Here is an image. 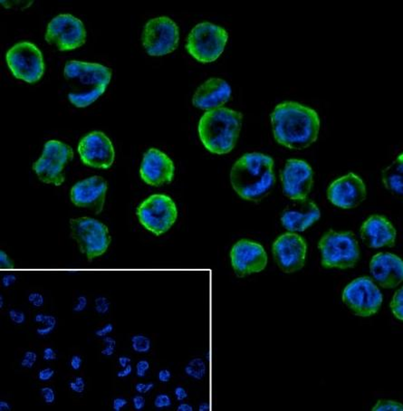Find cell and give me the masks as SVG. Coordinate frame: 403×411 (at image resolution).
Segmentation results:
<instances>
[{"instance_id": "1", "label": "cell", "mask_w": 403, "mask_h": 411, "mask_svg": "<svg viewBox=\"0 0 403 411\" xmlns=\"http://www.w3.org/2000/svg\"><path fill=\"white\" fill-rule=\"evenodd\" d=\"M271 124L275 140L290 150H303L318 138L320 119L314 109L296 102L274 107Z\"/></svg>"}, {"instance_id": "2", "label": "cell", "mask_w": 403, "mask_h": 411, "mask_svg": "<svg viewBox=\"0 0 403 411\" xmlns=\"http://www.w3.org/2000/svg\"><path fill=\"white\" fill-rule=\"evenodd\" d=\"M274 181V160L263 153L252 152L242 156L230 172V182L236 194L253 202L267 197Z\"/></svg>"}, {"instance_id": "3", "label": "cell", "mask_w": 403, "mask_h": 411, "mask_svg": "<svg viewBox=\"0 0 403 411\" xmlns=\"http://www.w3.org/2000/svg\"><path fill=\"white\" fill-rule=\"evenodd\" d=\"M64 75L70 103L84 108L103 95L111 82L112 70L100 64L72 60L66 64Z\"/></svg>"}, {"instance_id": "4", "label": "cell", "mask_w": 403, "mask_h": 411, "mask_svg": "<svg viewBox=\"0 0 403 411\" xmlns=\"http://www.w3.org/2000/svg\"><path fill=\"white\" fill-rule=\"evenodd\" d=\"M243 115L230 108L207 111L199 123V135L208 151L218 155L234 149L242 126Z\"/></svg>"}, {"instance_id": "5", "label": "cell", "mask_w": 403, "mask_h": 411, "mask_svg": "<svg viewBox=\"0 0 403 411\" xmlns=\"http://www.w3.org/2000/svg\"><path fill=\"white\" fill-rule=\"evenodd\" d=\"M322 265L325 268L348 269L357 264L360 248L355 236L351 231L331 230L320 240Z\"/></svg>"}, {"instance_id": "6", "label": "cell", "mask_w": 403, "mask_h": 411, "mask_svg": "<svg viewBox=\"0 0 403 411\" xmlns=\"http://www.w3.org/2000/svg\"><path fill=\"white\" fill-rule=\"evenodd\" d=\"M228 39L229 34L224 28L212 23H200L189 34L186 49L197 61L212 63L224 52Z\"/></svg>"}, {"instance_id": "7", "label": "cell", "mask_w": 403, "mask_h": 411, "mask_svg": "<svg viewBox=\"0 0 403 411\" xmlns=\"http://www.w3.org/2000/svg\"><path fill=\"white\" fill-rule=\"evenodd\" d=\"M71 238L75 240L81 253L88 262L101 256L106 252L112 238L109 229L103 223L88 217L70 219Z\"/></svg>"}, {"instance_id": "8", "label": "cell", "mask_w": 403, "mask_h": 411, "mask_svg": "<svg viewBox=\"0 0 403 411\" xmlns=\"http://www.w3.org/2000/svg\"><path fill=\"white\" fill-rule=\"evenodd\" d=\"M136 214L140 224L159 237L166 233L175 224L178 209L171 198L166 195L155 194L139 206Z\"/></svg>"}, {"instance_id": "9", "label": "cell", "mask_w": 403, "mask_h": 411, "mask_svg": "<svg viewBox=\"0 0 403 411\" xmlns=\"http://www.w3.org/2000/svg\"><path fill=\"white\" fill-rule=\"evenodd\" d=\"M6 61L13 75L28 84L38 82L45 73L41 51L30 42H20L6 52Z\"/></svg>"}, {"instance_id": "10", "label": "cell", "mask_w": 403, "mask_h": 411, "mask_svg": "<svg viewBox=\"0 0 403 411\" xmlns=\"http://www.w3.org/2000/svg\"><path fill=\"white\" fill-rule=\"evenodd\" d=\"M73 159L69 145L52 139L45 145L42 156L33 165V170L42 182L61 186L65 181V168Z\"/></svg>"}, {"instance_id": "11", "label": "cell", "mask_w": 403, "mask_h": 411, "mask_svg": "<svg viewBox=\"0 0 403 411\" xmlns=\"http://www.w3.org/2000/svg\"><path fill=\"white\" fill-rule=\"evenodd\" d=\"M179 41V27L169 17L152 18L143 29L142 45L150 56H163L172 53L177 49Z\"/></svg>"}, {"instance_id": "12", "label": "cell", "mask_w": 403, "mask_h": 411, "mask_svg": "<svg viewBox=\"0 0 403 411\" xmlns=\"http://www.w3.org/2000/svg\"><path fill=\"white\" fill-rule=\"evenodd\" d=\"M383 297L369 277H359L342 292V302L357 316L369 317L379 311Z\"/></svg>"}, {"instance_id": "13", "label": "cell", "mask_w": 403, "mask_h": 411, "mask_svg": "<svg viewBox=\"0 0 403 411\" xmlns=\"http://www.w3.org/2000/svg\"><path fill=\"white\" fill-rule=\"evenodd\" d=\"M45 40L59 51L74 50L84 45L86 30L78 18L69 14H62L48 24Z\"/></svg>"}, {"instance_id": "14", "label": "cell", "mask_w": 403, "mask_h": 411, "mask_svg": "<svg viewBox=\"0 0 403 411\" xmlns=\"http://www.w3.org/2000/svg\"><path fill=\"white\" fill-rule=\"evenodd\" d=\"M284 194L292 200L307 199L314 183V173L311 166L302 160L291 159L286 161L281 172Z\"/></svg>"}, {"instance_id": "15", "label": "cell", "mask_w": 403, "mask_h": 411, "mask_svg": "<svg viewBox=\"0 0 403 411\" xmlns=\"http://www.w3.org/2000/svg\"><path fill=\"white\" fill-rule=\"evenodd\" d=\"M307 245L297 233H286L276 239L273 244V255L277 266L286 274L295 273L304 266Z\"/></svg>"}, {"instance_id": "16", "label": "cell", "mask_w": 403, "mask_h": 411, "mask_svg": "<svg viewBox=\"0 0 403 411\" xmlns=\"http://www.w3.org/2000/svg\"><path fill=\"white\" fill-rule=\"evenodd\" d=\"M79 155L83 163L89 167L107 170L115 160V151L111 139L101 132L85 135L78 145Z\"/></svg>"}, {"instance_id": "17", "label": "cell", "mask_w": 403, "mask_h": 411, "mask_svg": "<svg viewBox=\"0 0 403 411\" xmlns=\"http://www.w3.org/2000/svg\"><path fill=\"white\" fill-rule=\"evenodd\" d=\"M230 259L235 274L239 277L261 272L268 265V256L263 246L246 239L234 244Z\"/></svg>"}, {"instance_id": "18", "label": "cell", "mask_w": 403, "mask_h": 411, "mask_svg": "<svg viewBox=\"0 0 403 411\" xmlns=\"http://www.w3.org/2000/svg\"><path fill=\"white\" fill-rule=\"evenodd\" d=\"M327 197L331 203L338 207L353 208L366 199V187L358 175L349 173L331 184Z\"/></svg>"}, {"instance_id": "19", "label": "cell", "mask_w": 403, "mask_h": 411, "mask_svg": "<svg viewBox=\"0 0 403 411\" xmlns=\"http://www.w3.org/2000/svg\"><path fill=\"white\" fill-rule=\"evenodd\" d=\"M106 180L100 176H93L73 185L70 192L71 201L79 207H84L100 214L105 203Z\"/></svg>"}, {"instance_id": "20", "label": "cell", "mask_w": 403, "mask_h": 411, "mask_svg": "<svg viewBox=\"0 0 403 411\" xmlns=\"http://www.w3.org/2000/svg\"><path fill=\"white\" fill-rule=\"evenodd\" d=\"M174 170L173 161L168 155L151 148L143 156L140 169V178L148 185L160 187L173 179Z\"/></svg>"}, {"instance_id": "21", "label": "cell", "mask_w": 403, "mask_h": 411, "mask_svg": "<svg viewBox=\"0 0 403 411\" xmlns=\"http://www.w3.org/2000/svg\"><path fill=\"white\" fill-rule=\"evenodd\" d=\"M281 216V222L289 232H302L316 222L320 217L318 206L307 200H294Z\"/></svg>"}, {"instance_id": "22", "label": "cell", "mask_w": 403, "mask_h": 411, "mask_svg": "<svg viewBox=\"0 0 403 411\" xmlns=\"http://www.w3.org/2000/svg\"><path fill=\"white\" fill-rule=\"evenodd\" d=\"M369 270L376 282L383 288H394L403 282V260L391 253H379L373 256Z\"/></svg>"}, {"instance_id": "23", "label": "cell", "mask_w": 403, "mask_h": 411, "mask_svg": "<svg viewBox=\"0 0 403 411\" xmlns=\"http://www.w3.org/2000/svg\"><path fill=\"white\" fill-rule=\"evenodd\" d=\"M397 232L389 219L380 215H372L361 228V238L370 248L393 247Z\"/></svg>"}, {"instance_id": "24", "label": "cell", "mask_w": 403, "mask_h": 411, "mask_svg": "<svg viewBox=\"0 0 403 411\" xmlns=\"http://www.w3.org/2000/svg\"><path fill=\"white\" fill-rule=\"evenodd\" d=\"M231 96V87L223 79L210 78L202 84L193 95L192 103L197 108L212 111L222 108Z\"/></svg>"}, {"instance_id": "25", "label": "cell", "mask_w": 403, "mask_h": 411, "mask_svg": "<svg viewBox=\"0 0 403 411\" xmlns=\"http://www.w3.org/2000/svg\"><path fill=\"white\" fill-rule=\"evenodd\" d=\"M403 153H401L392 164L382 171V182L385 188L396 196L403 192Z\"/></svg>"}, {"instance_id": "26", "label": "cell", "mask_w": 403, "mask_h": 411, "mask_svg": "<svg viewBox=\"0 0 403 411\" xmlns=\"http://www.w3.org/2000/svg\"><path fill=\"white\" fill-rule=\"evenodd\" d=\"M207 372V367L204 361L201 358H195L191 360L188 365L185 367V373L194 379H202L205 377Z\"/></svg>"}, {"instance_id": "27", "label": "cell", "mask_w": 403, "mask_h": 411, "mask_svg": "<svg viewBox=\"0 0 403 411\" xmlns=\"http://www.w3.org/2000/svg\"><path fill=\"white\" fill-rule=\"evenodd\" d=\"M34 322L41 324V326L36 329V333L41 336L51 334L56 325V319L55 317L43 313L36 314L34 317Z\"/></svg>"}, {"instance_id": "28", "label": "cell", "mask_w": 403, "mask_h": 411, "mask_svg": "<svg viewBox=\"0 0 403 411\" xmlns=\"http://www.w3.org/2000/svg\"><path fill=\"white\" fill-rule=\"evenodd\" d=\"M151 340L146 337L145 335L137 334L132 338V346L136 352L146 353L151 350Z\"/></svg>"}, {"instance_id": "29", "label": "cell", "mask_w": 403, "mask_h": 411, "mask_svg": "<svg viewBox=\"0 0 403 411\" xmlns=\"http://www.w3.org/2000/svg\"><path fill=\"white\" fill-rule=\"evenodd\" d=\"M403 289L401 287L397 292L393 295L392 303H391V309L394 316L397 318L398 320L403 321Z\"/></svg>"}, {"instance_id": "30", "label": "cell", "mask_w": 403, "mask_h": 411, "mask_svg": "<svg viewBox=\"0 0 403 411\" xmlns=\"http://www.w3.org/2000/svg\"><path fill=\"white\" fill-rule=\"evenodd\" d=\"M373 411H403V404L394 400H379L373 409Z\"/></svg>"}, {"instance_id": "31", "label": "cell", "mask_w": 403, "mask_h": 411, "mask_svg": "<svg viewBox=\"0 0 403 411\" xmlns=\"http://www.w3.org/2000/svg\"><path fill=\"white\" fill-rule=\"evenodd\" d=\"M37 360V355L34 351H27L24 355L22 361H21V366L24 368H28V369H31L34 366V362Z\"/></svg>"}, {"instance_id": "32", "label": "cell", "mask_w": 403, "mask_h": 411, "mask_svg": "<svg viewBox=\"0 0 403 411\" xmlns=\"http://www.w3.org/2000/svg\"><path fill=\"white\" fill-rule=\"evenodd\" d=\"M104 342H105V348L101 350V354L104 356H112L114 352V349L116 347V342L115 340L112 339V337L106 336L104 337Z\"/></svg>"}, {"instance_id": "33", "label": "cell", "mask_w": 403, "mask_h": 411, "mask_svg": "<svg viewBox=\"0 0 403 411\" xmlns=\"http://www.w3.org/2000/svg\"><path fill=\"white\" fill-rule=\"evenodd\" d=\"M154 405L157 409H163V408H168L171 405V400L167 394L158 395L156 399L154 400Z\"/></svg>"}, {"instance_id": "34", "label": "cell", "mask_w": 403, "mask_h": 411, "mask_svg": "<svg viewBox=\"0 0 403 411\" xmlns=\"http://www.w3.org/2000/svg\"><path fill=\"white\" fill-rule=\"evenodd\" d=\"M70 389H72L74 392L76 393H83L84 391V388H85V382H84V378L82 377H77L75 378L74 381H71L69 383Z\"/></svg>"}, {"instance_id": "35", "label": "cell", "mask_w": 403, "mask_h": 411, "mask_svg": "<svg viewBox=\"0 0 403 411\" xmlns=\"http://www.w3.org/2000/svg\"><path fill=\"white\" fill-rule=\"evenodd\" d=\"M41 393L42 396L45 400L46 404H53L56 400V395H55V391L54 389L50 388V387H45L41 389Z\"/></svg>"}, {"instance_id": "36", "label": "cell", "mask_w": 403, "mask_h": 411, "mask_svg": "<svg viewBox=\"0 0 403 411\" xmlns=\"http://www.w3.org/2000/svg\"><path fill=\"white\" fill-rule=\"evenodd\" d=\"M8 314H9L12 322H14L15 324H22L23 322H25V320H26L25 313L23 311H18V310L11 309L8 312Z\"/></svg>"}, {"instance_id": "37", "label": "cell", "mask_w": 403, "mask_h": 411, "mask_svg": "<svg viewBox=\"0 0 403 411\" xmlns=\"http://www.w3.org/2000/svg\"><path fill=\"white\" fill-rule=\"evenodd\" d=\"M150 369V363L149 361L145 360H141L139 361L136 365V375L140 378H143L146 375V373Z\"/></svg>"}, {"instance_id": "38", "label": "cell", "mask_w": 403, "mask_h": 411, "mask_svg": "<svg viewBox=\"0 0 403 411\" xmlns=\"http://www.w3.org/2000/svg\"><path fill=\"white\" fill-rule=\"evenodd\" d=\"M96 310L99 313H105L109 310V304L107 302L106 298L104 297H98L96 300Z\"/></svg>"}, {"instance_id": "39", "label": "cell", "mask_w": 403, "mask_h": 411, "mask_svg": "<svg viewBox=\"0 0 403 411\" xmlns=\"http://www.w3.org/2000/svg\"><path fill=\"white\" fill-rule=\"evenodd\" d=\"M28 301L34 307H41L44 305V296L39 293H31L28 295Z\"/></svg>"}, {"instance_id": "40", "label": "cell", "mask_w": 403, "mask_h": 411, "mask_svg": "<svg viewBox=\"0 0 403 411\" xmlns=\"http://www.w3.org/2000/svg\"><path fill=\"white\" fill-rule=\"evenodd\" d=\"M55 371L51 368H45L40 371L38 373V378L41 381H47L54 377Z\"/></svg>"}, {"instance_id": "41", "label": "cell", "mask_w": 403, "mask_h": 411, "mask_svg": "<svg viewBox=\"0 0 403 411\" xmlns=\"http://www.w3.org/2000/svg\"><path fill=\"white\" fill-rule=\"evenodd\" d=\"M153 386H154V384L151 383H137L136 384V386H135V389L136 390L140 393V394H145L147 392H149L151 389H153Z\"/></svg>"}, {"instance_id": "42", "label": "cell", "mask_w": 403, "mask_h": 411, "mask_svg": "<svg viewBox=\"0 0 403 411\" xmlns=\"http://www.w3.org/2000/svg\"><path fill=\"white\" fill-rule=\"evenodd\" d=\"M128 401L123 398H116L112 402V408L115 411H121L125 406H127Z\"/></svg>"}, {"instance_id": "43", "label": "cell", "mask_w": 403, "mask_h": 411, "mask_svg": "<svg viewBox=\"0 0 403 411\" xmlns=\"http://www.w3.org/2000/svg\"><path fill=\"white\" fill-rule=\"evenodd\" d=\"M133 403L136 411H141L145 406V399L142 396H135L133 399Z\"/></svg>"}, {"instance_id": "44", "label": "cell", "mask_w": 403, "mask_h": 411, "mask_svg": "<svg viewBox=\"0 0 403 411\" xmlns=\"http://www.w3.org/2000/svg\"><path fill=\"white\" fill-rule=\"evenodd\" d=\"M112 331H113V325L112 323H108L103 327L101 328L100 330L96 331V334L98 337H106V335L111 334Z\"/></svg>"}, {"instance_id": "45", "label": "cell", "mask_w": 403, "mask_h": 411, "mask_svg": "<svg viewBox=\"0 0 403 411\" xmlns=\"http://www.w3.org/2000/svg\"><path fill=\"white\" fill-rule=\"evenodd\" d=\"M0 262L3 267H12L14 265V262L12 261L4 251L0 252Z\"/></svg>"}, {"instance_id": "46", "label": "cell", "mask_w": 403, "mask_h": 411, "mask_svg": "<svg viewBox=\"0 0 403 411\" xmlns=\"http://www.w3.org/2000/svg\"><path fill=\"white\" fill-rule=\"evenodd\" d=\"M87 306V299H86V297L85 296H79L78 301H77V305L73 307V311H84V309H85V307Z\"/></svg>"}, {"instance_id": "47", "label": "cell", "mask_w": 403, "mask_h": 411, "mask_svg": "<svg viewBox=\"0 0 403 411\" xmlns=\"http://www.w3.org/2000/svg\"><path fill=\"white\" fill-rule=\"evenodd\" d=\"M174 393H175V396H176V399L179 400V401H183V400H186V399L188 398V392H187V391H186V389H185L183 387H181V386L177 387V388L175 389Z\"/></svg>"}, {"instance_id": "48", "label": "cell", "mask_w": 403, "mask_h": 411, "mask_svg": "<svg viewBox=\"0 0 403 411\" xmlns=\"http://www.w3.org/2000/svg\"><path fill=\"white\" fill-rule=\"evenodd\" d=\"M43 358H44L45 361H56L57 359V356H56L55 350H53L50 347H47L44 350V357Z\"/></svg>"}, {"instance_id": "49", "label": "cell", "mask_w": 403, "mask_h": 411, "mask_svg": "<svg viewBox=\"0 0 403 411\" xmlns=\"http://www.w3.org/2000/svg\"><path fill=\"white\" fill-rule=\"evenodd\" d=\"M16 281H17L16 275H14V274H6L2 279V284H3L4 287L7 288V287L11 286L12 284L15 283Z\"/></svg>"}, {"instance_id": "50", "label": "cell", "mask_w": 403, "mask_h": 411, "mask_svg": "<svg viewBox=\"0 0 403 411\" xmlns=\"http://www.w3.org/2000/svg\"><path fill=\"white\" fill-rule=\"evenodd\" d=\"M171 378V373L168 370H162L159 374H158V378L160 381L162 382H168V380Z\"/></svg>"}, {"instance_id": "51", "label": "cell", "mask_w": 403, "mask_h": 411, "mask_svg": "<svg viewBox=\"0 0 403 411\" xmlns=\"http://www.w3.org/2000/svg\"><path fill=\"white\" fill-rule=\"evenodd\" d=\"M71 367L74 371H77L82 365V358L78 355H74L71 359Z\"/></svg>"}, {"instance_id": "52", "label": "cell", "mask_w": 403, "mask_h": 411, "mask_svg": "<svg viewBox=\"0 0 403 411\" xmlns=\"http://www.w3.org/2000/svg\"><path fill=\"white\" fill-rule=\"evenodd\" d=\"M132 372H133V367L130 363L129 365L123 368V371H121L117 373L118 378H126V377L129 376Z\"/></svg>"}, {"instance_id": "53", "label": "cell", "mask_w": 403, "mask_h": 411, "mask_svg": "<svg viewBox=\"0 0 403 411\" xmlns=\"http://www.w3.org/2000/svg\"><path fill=\"white\" fill-rule=\"evenodd\" d=\"M119 364H120V366L123 367V368H125V367L127 366V365H129L130 363H131V359L128 358V357H120L119 358Z\"/></svg>"}, {"instance_id": "54", "label": "cell", "mask_w": 403, "mask_h": 411, "mask_svg": "<svg viewBox=\"0 0 403 411\" xmlns=\"http://www.w3.org/2000/svg\"><path fill=\"white\" fill-rule=\"evenodd\" d=\"M193 411V408H192V406L189 405V404H187V403H181L180 405L178 407V409H177V411Z\"/></svg>"}, {"instance_id": "55", "label": "cell", "mask_w": 403, "mask_h": 411, "mask_svg": "<svg viewBox=\"0 0 403 411\" xmlns=\"http://www.w3.org/2000/svg\"><path fill=\"white\" fill-rule=\"evenodd\" d=\"M10 410H11V407L7 402H6V401H1L0 402V411H9Z\"/></svg>"}, {"instance_id": "56", "label": "cell", "mask_w": 403, "mask_h": 411, "mask_svg": "<svg viewBox=\"0 0 403 411\" xmlns=\"http://www.w3.org/2000/svg\"><path fill=\"white\" fill-rule=\"evenodd\" d=\"M209 410H210V406L208 403H202L199 408V411H209Z\"/></svg>"}, {"instance_id": "57", "label": "cell", "mask_w": 403, "mask_h": 411, "mask_svg": "<svg viewBox=\"0 0 403 411\" xmlns=\"http://www.w3.org/2000/svg\"><path fill=\"white\" fill-rule=\"evenodd\" d=\"M3 306H4V298H3V296L1 295V296H0V307H1V308H3Z\"/></svg>"}]
</instances>
